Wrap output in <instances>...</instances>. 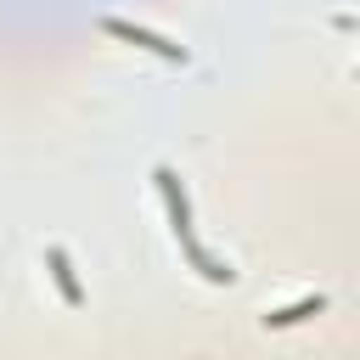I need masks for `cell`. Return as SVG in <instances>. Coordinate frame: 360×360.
Returning <instances> with one entry per match:
<instances>
[{"mask_svg": "<svg viewBox=\"0 0 360 360\" xmlns=\"http://www.w3.org/2000/svg\"><path fill=\"white\" fill-rule=\"evenodd\" d=\"M152 186H158V197H163V214H169V231H174V242H180V253L191 259V270H197L202 281H214V287H231V281H236V270H231L225 259H214V253L202 248V236H197V219H191V197H186V186H180V174H174L169 163H158V169H152Z\"/></svg>", "mask_w": 360, "mask_h": 360, "instance_id": "6da1fadb", "label": "cell"}, {"mask_svg": "<svg viewBox=\"0 0 360 360\" xmlns=\"http://www.w3.org/2000/svg\"><path fill=\"white\" fill-rule=\"evenodd\" d=\"M101 28H107L112 39H124V45H135V51H152V56L174 62V68H186V62H191V51H186V45H174V39L152 34V28H135V22H124V17H101Z\"/></svg>", "mask_w": 360, "mask_h": 360, "instance_id": "7a4b0ae2", "label": "cell"}, {"mask_svg": "<svg viewBox=\"0 0 360 360\" xmlns=\"http://www.w3.org/2000/svg\"><path fill=\"white\" fill-rule=\"evenodd\" d=\"M326 292H304V298H292V304H281V309H264V326L270 332H281V326H304V321H315V315H326Z\"/></svg>", "mask_w": 360, "mask_h": 360, "instance_id": "3957f363", "label": "cell"}, {"mask_svg": "<svg viewBox=\"0 0 360 360\" xmlns=\"http://www.w3.org/2000/svg\"><path fill=\"white\" fill-rule=\"evenodd\" d=\"M45 264H51V281H56V292H62V304H84V287H79V270H73V259H68V248L62 242H51L45 248Z\"/></svg>", "mask_w": 360, "mask_h": 360, "instance_id": "277c9868", "label": "cell"}]
</instances>
